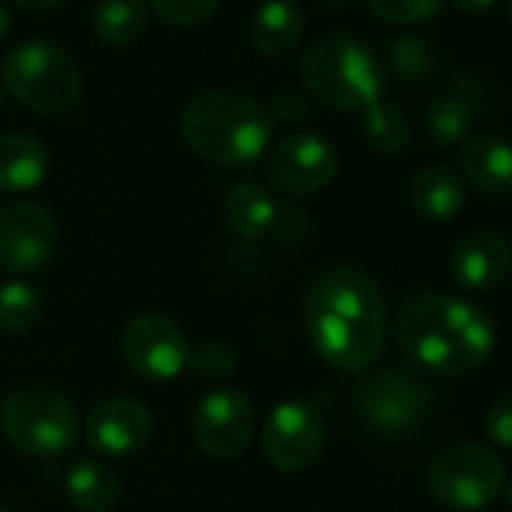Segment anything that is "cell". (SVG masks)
<instances>
[{
	"label": "cell",
	"instance_id": "6da1fadb",
	"mask_svg": "<svg viewBox=\"0 0 512 512\" xmlns=\"http://www.w3.org/2000/svg\"><path fill=\"white\" fill-rule=\"evenodd\" d=\"M305 323L320 359L344 374L368 371L386 341L380 287L359 269H326L308 290Z\"/></svg>",
	"mask_w": 512,
	"mask_h": 512
},
{
	"label": "cell",
	"instance_id": "7a4b0ae2",
	"mask_svg": "<svg viewBox=\"0 0 512 512\" xmlns=\"http://www.w3.org/2000/svg\"><path fill=\"white\" fill-rule=\"evenodd\" d=\"M395 338L401 350L428 371L470 374L485 365L494 350V323L470 299L413 293L395 320Z\"/></svg>",
	"mask_w": 512,
	"mask_h": 512
},
{
	"label": "cell",
	"instance_id": "3957f363",
	"mask_svg": "<svg viewBox=\"0 0 512 512\" xmlns=\"http://www.w3.org/2000/svg\"><path fill=\"white\" fill-rule=\"evenodd\" d=\"M184 142L220 166H244L269 151L272 115L253 97L235 91H205L181 112Z\"/></svg>",
	"mask_w": 512,
	"mask_h": 512
},
{
	"label": "cell",
	"instance_id": "277c9868",
	"mask_svg": "<svg viewBox=\"0 0 512 512\" xmlns=\"http://www.w3.org/2000/svg\"><path fill=\"white\" fill-rule=\"evenodd\" d=\"M302 79L317 103L341 112H365L383 91L377 55L362 37L347 31L323 34L305 49Z\"/></svg>",
	"mask_w": 512,
	"mask_h": 512
},
{
	"label": "cell",
	"instance_id": "5b68a950",
	"mask_svg": "<svg viewBox=\"0 0 512 512\" xmlns=\"http://www.w3.org/2000/svg\"><path fill=\"white\" fill-rule=\"evenodd\" d=\"M0 431L25 455L55 461L79 437L76 407L52 386H19L0 401Z\"/></svg>",
	"mask_w": 512,
	"mask_h": 512
},
{
	"label": "cell",
	"instance_id": "8992f818",
	"mask_svg": "<svg viewBox=\"0 0 512 512\" xmlns=\"http://www.w3.org/2000/svg\"><path fill=\"white\" fill-rule=\"evenodd\" d=\"M4 88L40 115H67L82 100V70L52 40H25L4 61Z\"/></svg>",
	"mask_w": 512,
	"mask_h": 512
},
{
	"label": "cell",
	"instance_id": "52a82bcc",
	"mask_svg": "<svg viewBox=\"0 0 512 512\" xmlns=\"http://www.w3.org/2000/svg\"><path fill=\"white\" fill-rule=\"evenodd\" d=\"M506 488L500 458L479 443H455L428 467L431 497L455 512H479Z\"/></svg>",
	"mask_w": 512,
	"mask_h": 512
},
{
	"label": "cell",
	"instance_id": "ba28073f",
	"mask_svg": "<svg viewBox=\"0 0 512 512\" xmlns=\"http://www.w3.org/2000/svg\"><path fill=\"white\" fill-rule=\"evenodd\" d=\"M353 404L359 419L386 437L410 434L422 425L431 407V392L428 386L398 368L374 371L365 374L353 392Z\"/></svg>",
	"mask_w": 512,
	"mask_h": 512
},
{
	"label": "cell",
	"instance_id": "9c48e42d",
	"mask_svg": "<svg viewBox=\"0 0 512 512\" xmlns=\"http://www.w3.org/2000/svg\"><path fill=\"white\" fill-rule=\"evenodd\" d=\"M58 244V223L37 202H10L0 208V272L34 275L49 266Z\"/></svg>",
	"mask_w": 512,
	"mask_h": 512
},
{
	"label": "cell",
	"instance_id": "30bf717a",
	"mask_svg": "<svg viewBox=\"0 0 512 512\" xmlns=\"http://www.w3.org/2000/svg\"><path fill=\"white\" fill-rule=\"evenodd\" d=\"M323 443L326 419L314 401H281L266 419L263 452L284 473L308 470L320 458Z\"/></svg>",
	"mask_w": 512,
	"mask_h": 512
},
{
	"label": "cell",
	"instance_id": "8fae6325",
	"mask_svg": "<svg viewBox=\"0 0 512 512\" xmlns=\"http://www.w3.org/2000/svg\"><path fill=\"white\" fill-rule=\"evenodd\" d=\"M338 148L320 133H293L266 154L269 184L287 196L323 190L338 175Z\"/></svg>",
	"mask_w": 512,
	"mask_h": 512
},
{
	"label": "cell",
	"instance_id": "7c38bea8",
	"mask_svg": "<svg viewBox=\"0 0 512 512\" xmlns=\"http://www.w3.org/2000/svg\"><path fill=\"white\" fill-rule=\"evenodd\" d=\"M256 410L247 392L241 389H214L208 392L193 413V440L196 446L217 461L241 455L253 437Z\"/></svg>",
	"mask_w": 512,
	"mask_h": 512
},
{
	"label": "cell",
	"instance_id": "4fadbf2b",
	"mask_svg": "<svg viewBox=\"0 0 512 512\" xmlns=\"http://www.w3.org/2000/svg\"><path fill=\"white\" fill-rule=\"evenodd\" d=\"M121 353L133 374H139L145 380L166 383L187 368L190 344H187L184 332L169 317L145 314V317H136L124 329Z\"/></svg>",
	"mask_w": 512,
	"mask_h": 512
},
{
	"label": "cell",
	"instance_id": "5bb4252c",
	"mask_svg": "<svg viewBox=\"0 0 512 512\" xmlns=\"http://www.w3.org/2000/svg\"><path fill=\"white\" fill-rule=\"evenodd\" d=\"M91 449L106 458H127L139 452L151 437V413L136 398H106L100 401L85 425Z\"/></svg>",
	"mask_w": 512,
	"mask_h": 512
},
{
	"label": "cell",
	"instance_id": "9a60e30c",
	"mask_svg": "<svg viewBox=\"0 0 512 512\" xmlns=\"http://www.w3.org/2000/svg\"><path fill=\"white\" fill-rule=\"evenodd\" d=\"M449 269L464 290L488 293L497 284H503L512 269V244L500 232L473 229L455 244L449 256Z\"/></svg>",
	"mask_w": 512,
	"mask_h": 512
},
{
	"label": "cell",
	"instance_id": "2e32d148",
	"mask_svg": "<svg viewBox=\"0 0 512 512\" xmlns=\"http://www.w3.org/2000/svg\"><path fill=\"white\" fill-rule=\"evenodd\" d=\"M461 181L491 199L512 196V142L497 133L467 136L458 148Z\"/></svg>",
	"mask_w": 512,
	"mask_h": 512
},
{
	"label": "cell",
	"instance_id": "e0dca14e",
	"mask_svg": "<svg viewBox=\"0 0 512 512\" xmlns=\"http://www.w3.org/2000/svg\"><path fill=\"white\" fill-rule=\"evenodd\" d=\"M302 34H305V16L293 0H263L247 28L253 49L269 58L290 55L299 46Z\"/></svg>",
	"mask_w": 512,
	"mask_h": 512
},
{
	"label": "cell",
	"instance_id": "ac0fdd59",
	"mask_svg": "<svg viewBox=\"0 0 512 512\" xmlns=\"http://www.w3.org/2000/svg\"><path fill=\"white\" fill-rule=\"evenodd\" d=\"M49 172V154L31 133L0 136V193H31Z\"/></svg>",
	"mask_w": 512,
	"mask_h": 512
},
{
	"label": "cell",
	"instance_id": "d6986e66",
	"mask_svg": "<svg viewBox=\"0 0 512 512\" xmlns=\"http://www.w3.org/2000/svg\"><path fill=\"white\" fill-rule=\"evenodd\" d=\"M467 199V184L449 166H425L410 181V205L425 220H452Z\"/></svg>",
	"mask_w": 512,
	"mask_h": 512
},
{
	"label": "cell",
	"instance_id": "ffe728a7",
	"mask_svg": "<svg viewBox=\"0 0 512 512\" xmlns=\"http://www.w3.org/2000/svg\"><path fill=\"white\" fill-rule=\"evenodd\" d=\"M223 214H226V223L229 229L238 235V238H247V241H260L263 235H269L275 226H278V202L275 196L253 184V181H244V184H235L223 202Z\"/></svg>",
	"mask_w": 512,
	"mask_h": 512
},
{
	"label": "cell",
	"instance_id": "44dd1931",
	"mask_svg": "<svg viewBox=\"0 0 512 512\" xmlns=\"http://www.w3.org/2000/svg\"><path fill=\"white\" fill-rule=\"evenodd\" d=\"M121 494L118 473L100 458H76L67 470V497L82 512H109Z\"/></svg>",
	"mask_w": 512,
	"mask_h": 512
},
{
	"label": "cell",
	"instance_id": "7402d4cb",
	"mask_svg": "<svg viewBox=\"0 0 512 512\" xmlns=\"http://www.w3.org/2000/svg\"><path fill=\"white\" fill-rule=\"evenodd\" d=\"M148 25L145 0H100L94 10V31L109 46H130Z\"/></svg>",
	"mask_w": 512,
	"mask_h": 512
},
{
	"label": "cell",
	"instance_id": "603a6c76",
	"mask_svg": "<svg viewBox=\"0 0 512 512\" xmlns=\"http://www.w3.org/2000/svg\"><path fill=\"white\" fill-rule=\"evenodd\" d=\"M43 293L40 287L28 284V281H7V284H0V335H25L31 332L40 317H43Z\"/></svg>",
	"mask_w": 512,
	"mask_h": 512
},
{
	"label": "cell",
	"instance_id": "cb8c5ba5",
	"mask_svg": "<svg viewBox=\"0 0 512 512\" xmlns=\"http://www.w3.org/2000/svg\"><path fill=\"white\" fill-rule=\"evenodd\" d=\"M362 133H365V142L374 151H380V154H398L407 145V139H410V124H407V115L395 103L377 100L374 106L365 109Z\"/></svg>",
	"mask_w": 512,
	"mask_h": 512
},
{
	"label": "cell",
	"instance_id": "d4e9b609",
	"mask_svg": "<svg viewBox=\"0 0 512 512\" xmlns=\"http://www.w3.org/2000/svg\"><path fill=\"white\" fill-rule=\"evenodd\" d=\"M473 109L458 94H443L428 106V133L437 145H461L470 136Z\"/></svg>",
	"mask_w": 512,
	"mask_h": 512
},
{
	"label": "cell",
	"instance_id": "484cf974",
	"mask_svg": "<svg viewBox=\"0 0 512 512\" xmlns=\"http://www.w3.org/2000/svg\"><path fill=\"white\" fill-rule=\"evenodd\" d=\"M389 64L398 79L422 82L434 73V52L422 37H398L389 46Z\"/></svg>",
	"mask_w": 512,
	"mask_h": 512
},
{
	"label": "cell",
	"instance_id": "4316f807",
	"mask_svg": "<svg viewBox=\"0 0 512 512\" xmlns=\"http://www.w3.org/2000/svg\"><path fill=\"white\" fill-rule=\"evenodd\" d=\"M187 365L202 377V380H226L235 371V353L226 341L205 338L196 347H190Z\"/></svg>",
	"mask_w": 512,
	"mask_h": 512
},
{
	"label": "cell",
	"instance_id": "83f0119b",
	"mask_svg": "<svg viewBox=\"0 0 512 512\" xmlns=\"http://www.w3.org/2000/svg\"><path fill=\"white\" fill-rule=\"evenodd\" d=\"M371 13L386 25H419L440 13L443 0H368Z\"/></svg>",
	"mask_w": 512,
	"mask_h": 512
},
{
	"label": "cell",
	"instance_id": "f1b7e54d",
	"mask_svg": "<svg viewBox=\"0 0 512 512\" xmlns=\"http://www.w3.org/2000/svg\"><path fill=\"white\" fill-rule=\"evenodd\" d=\"M154 13L175 28H193L214 16L220 0H151Z\"/></svg>",
	"mask_w": 512,
	"mask_h": 512
},
{
	"label": "cell",
	"instance_id": "f546056e",
	"mask_svg": "<svg viewBox=\"0 0 512 512\" xmlns=\"http://www.w3.org/2000/svg\"><path fill=\"white\" fill-rule=\"evenodd\" d=\"M485 434L503 446V449H512V392L509 395H500L488 413H485Z\"/></svg>",
	"mask_w": 512,
	"mask_h": 512
},
{
	"label": "cell",
	"instance_id": "4dcf8cb0",
	"mask_svg": "<svg viewBox=\"0 0 512 512\" xmlns=\"http://www.w3.org/2000/svg\"><path fill=\"white\" fill-rule=\"evenodd\" d=\"M272 112H278L284 121H290V118H305L308 115V106L296 97V94H281L278 100H275V109Z\"/></svg>",
	"mask_w": 512,
	"mask_h": 512
},
{
	"label": "cell",
	"instance_id": "1f68e13d",
	"mask_svg": "<svg viewBox=\"0 0 512 512\" xmlns=\"http://www.w3.org/2000/svg\"><path fill=\"white\" fill-rule=\"evenodd\" d=\"M452 7L461 10V13H467V16H479V13H485V10L494 7V0H452Z\"/></svg>",
	"mask_w": 512,
	"mask_h": 512
},
{
	"label": "cell",
	"instance_id": "d6a6232c",
	"mask_svg": "<svg viewBox=\"0 0 512 512\" xmlns=\"http://www.w3.org/2000/svg\"><path fill=\"white\" fill-rule=\"evenodd\" d=\"M16 7H22V10H31V13H46V10H55V7H61L64 0H13Z\"/></svg>",
	"mask_w": 512,
	"mask_h": 512
},
{
	"label": "cell",
	"instance_id": "836d02e7",
	"mask_svg": "<svg viewBox=\"0 0 512 512\" xmlns=\"http://www.w3.org/2000/svg\"><path fill=\"white\" fill-rule=\"evenodd\" d=\"M10 10H7V4H4V0H0V40H4L7 34H10Z\"/></svg>",
	"mask_w": 512,
	"mask_h": 512
},
{
	"label": "cell",
	"instance_id": "e575fe53",
	"mask_svg": "<svg viewBox=\"0 0 512 512\" xmlns=\"http://www.w3.org/2000/svg\"><path fill=\"white\" fill-rule=\"evenodd\" d=\"M323 4H329V7H347V4H353V0H323Z\"/></svg>",
	"mask_w": 512,
	"mask_h": 512
},
{
	"label": "cell",
	"instance_id": "d590c367",
	"mask_svg": "<svg viewBox=\"0 0 512 512\" xmlns=\"http://www.w3.org/2000/svg\"><path fill=\"white\" fill-rule=\"evenodd\" d=\"M506 503H509V509H512V482L506 485Z\"/></svg>",
	"mask_w": 512,
	"mask_h": 512
},
{
	"label": "cell",
	"instance_id": "8d00e7d4",
	"mask_svg": "<svg viewBox=\"0 0 512 512\" xmlns=\"http://www.w3.org/2000/svg\"><path fill=\"white\" fill-rule=\"evenodd\" d=\"M0 109H4V85H0Z\"/></svg>",
	"mask_w": 512,
	"mask_h": 512
},
{
	"label": "cell",
	"instance_id": "74e56055",
	"mask_svg": "<svg viewBox=\"0 0 512 512\" xmlns=\"http://www.w3.org/2000/svg\"><path fill=\"white\" fill-rule=\"evenodd\" d=\"M0 512H19V509H13V506H0Z\"/></svg>",
	"mask_w": 512,
	"mask_h": 512
},
{
	"label": "cell",
	"instance_id": "f35d334b",
	"mask_svg": "<svg viewBox=\"0 0 512 512\" xmlns=\"http://www.w3.org/2000/svg\"><path fill=\"white\" fill-rule=\"evenodd\" d=\"M509 22H512V0H509Z\"/></svg>",
	"mask_w": 512,
	"mask_h": 512
}]
</instances>
